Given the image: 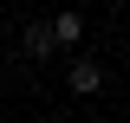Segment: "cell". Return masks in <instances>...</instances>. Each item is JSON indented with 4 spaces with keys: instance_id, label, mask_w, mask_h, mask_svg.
I'll return each instance as SVG.
<instances>
[{
    "instance_id": "6da1fadb",
    "label": "cell",
    "mask_w": 130,
    "mask_h": 123,
    "mask_svg": "<svg viewBox=\"0 0 130 123\" xmlns=\"http://www.w3.org/2000/svg\"><path fill=\"white\" fill-rule=\"evenodd\" d=\"M46 26H52V46H78L85 39V19L78 13H59V19H46Z\"/></svg>"
},
{
    "instance_id": "7a4b0ae2",
    "label": "cell",
    "mask_w": 130,
    "mask_h": 123,
    "mask_svg": "<svg viewBox=\"0 0 130 123\" xmlns=\"http://www.w3.org/2000/svg\"><path fill=\"white\" fill-rule=\"evenodd\" d=\"M20 46H26V58H52V26H26V39H20Z\"/></svg>"
},
{
    "instance_id": "3957f363",
    "label": "cell",
    "mask_w": 130,
    "mask_h": 123,
    "mask_svg": "<svg viewBox=\"0 0 130 123\" xmlns=\"http://www.w3.org/2000/svg\"><path fill=\"white\" fill-rule=\"evenodd\" d=\"M98 84H104V71H98L91 58H78V65H72V91H78V97H91Z\"/></svg>"
}]
</instances>
